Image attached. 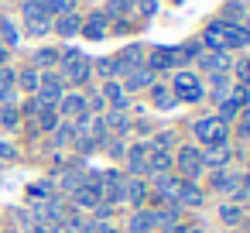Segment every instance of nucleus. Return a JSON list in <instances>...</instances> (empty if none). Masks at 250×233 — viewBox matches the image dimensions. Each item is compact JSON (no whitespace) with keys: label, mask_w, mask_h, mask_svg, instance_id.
Instances as JSON below:
<instances>
[{"label":"nucleus","mask_w":250,"mask_h":233,"mask_svg":"<svg viewBox=\"0 0 250 233\" xmlns=\"http://www.w3.org/2000/svg\"><path fill=\"white\" fill-rule=\"evenodd\" d=\"M192 130H195V137H199L202 144H209V148L226 144V137H229V124L219 120V117H206V120H199Z\"/></svg>","instance_id":"1"},{"label":"nucleus","mask_w":250,"mask_h":233,"mask_svg":"<svg viewBox=\"0 0 250 233\" xmlns=\"http://www.w3.org/2000/svg\"><path fill=\"white\" fill-rule=\"evenodd\" d=\"M175 100H188V103H195V100H202V83H199V76H192V72H178L175 76Z\"/></svg>","instance_id":"2"},{"label":"nucleus","mask_w":250,"mask_h":233,"mask_svg":"<svg viewBox=\"0 0 250 233\" xmlns=\"http://www.w3.org/2000/svg\"><path fill=\"white\" fill-rule=\"evenodd\" d=\"M62 72H65L69 83H86V76H89V59H83L79 52L69 48V52H65V69H62Z\"/></svg>","instance_id":"3"},{"label":"nucleus","mask_w":250,"mask_h":233,"mask_svg":"<svg viewBox=\"0 0 250 233\" xmlns=\"http://www.w3.org/2000/svg\"><path fill=\"white\" fill-rule=\"evenodd\" d=\"M175 161H178V168H182L188 178H195V175L202 171V151H199V148H178Z\"/></svg>","instance_id":"4"},{"label":"nucleus","mask_w":250,"mask_h":233,"mask_svg":"<svg viewBox=\"0 0 250 233\" xmlns=\"http://www.w3.org/2000/svg\"><path fill=\"white\" fill-rule=\"evenodd\" d=\"M72 199H76L79 209H96V206L103 202V185H100V182H93V185H79V189L72 192Z\"/></svg>","instance_id":"5"},{"label":"nucleus","mask_w":250,"mask_h":233,"mask_svg":"<svg viewBox=\"0 0 250 233\" xmlns=\"http://www.w3.org/2000/svg\"><path fill=\"white\" fill-rule=\"evenodd\" d=\"M147 151H151V144L147 141H141V144H134L130 151H127V165H130V175H144L147 171Z\"/></svg>","instance_id":"6"},{"label":"nucleus","mask_w":250,"mask_h":233,"mask_svg":"<svg viewBox=\"0 0 250 233\" xmlns=\"http://www.w3.org/2000/svg\"><path fill=\"white\" fill-rule=\"evenodd\" d=\"M182 185H185V178H178V175H158V182H154L158 195H161V199H171V202H178Z\"/></svg>","instance_id":"7"},{"label":"nucleus","mask_w":250,"mask_h":233,"mask_svg":"<svg viewBox=\"0 0 250 233\" xmlns=\"http://www.w3.org/2000/svg\"><path fill=\"white\" fill-rule=\"evenodd\" d=\"M59 96H62L59 76H45V83L38 86V103H42V106H52V103H59Z\"/></svg>","instance_id":"8"},{"label":"nucleus","mask_w":250,"mask_h":233,"mask_svg":"<svg viewBox=\"0 0 250 233\" xmlns=\"http://www.w3.org/2000/svg\"><path fill=\"white\" fill-rule=\"evenodd\" d=\"M229 158H233V151L226 148V144H216V148H209L206 154H202V168H223V165H229Z\"/></svg>","instance_id":"9"},{"label":"nucleus","mask_w":250,"mask_h":233,"mask_svg":"<svg viewBox=\"0 0 250 233\" xmlns=\"http://www.w3.org/2000/svg\"><path fill=\"white\" fill-rule=\"evenodd\" d=\"M202 202H206L202 189H199L195 182H185V185H182V195H178V206H185V209H202Z\"/></svg>","instance_id":"10"},{"label":"nucleus","mask_w":250,"mask_h":233,"mask_svg":"<svg viewBox=\"0 0 250 233\" xmlns=\"http://www.w3.org/2000/svg\"><path fill=\"white\" fill-rule=\"evenodd\" d=\"M124 195H127L134 206H144V199H147V182H144V178H137V175H134V178H127V182H124Z\"/></svg>","instance_id":"11"},{"label":"nucleus","mask_w":250,"mask_h":233,"mask_svg":"<svg viewBox=\"0 0 250 233\" xmlns=\"http://www.w3.org/2000/svg\"><path fill=\"white\" fill-rule=\"evenodd\" d=\"M171 168V151H147V171H154V175H165Z\"/></svg>","instance_id":"12"},{"label":"nucleus","mask_w":250,"mask_h":233,"mask_svg":"<svg viewBox=\"0 0 250 233\" xmlns=\"http://www.w3.org/2000/svg\"><path fill=\"white\" fill-rule=\"evenodd\" d=\"M158 223H154V212L151 209H137L134 216H130V233H151Z\"/></svg>","instance_id":"13"},{"label":"nucleus","mask_w":250,"mask_h":233,"mask_svg":"<svg viewBox=\"0 0 250 233\" xmlns=\"http://www.w3.org/2000/svg\"><path fill=\"white\" fill-rule=\"evenodd\" d=\"M59 103H62V113H65V117H83V113H86V106H89V103H86V96H79V93L62 96Z\"/></svg>","instance_id":"14"},{"label":"nucleus","mask_w":250,"mask_h":233,"mask_svg":"<svg viewBox=\"0 0 250 233\" xmlns=\"http://www.w3.org/2000/svg\"><path fill=\"white\" fill-rule=\"evenodd\" d=\"M250 42V35L243 31V28H233V24H223V45H229V48H243Z\"/></svg>","instance_id":"15"},{"label":"nucleus","mask_w":250,"mask_h":233,"mask_svg":"<svg viewBox=\"0 0 250 233\" xmlns=\"http://www.w3.org/2000/svg\"><path fill=\"white\" fill-rule=\"evenodd\" d=\"M35 124H38L42 130H55V127H59V113H55L52 106H42V110L35 113Z\"/></svg>","instance_id":"16"},{"label":"nucleus","mask_w":250,"mask_h":233,"mask_svg":"<svg viewBox=\"0 0 250 233\" xmlns=\"http://www.w3.org/2000/svg\"><path fill=\"white\" fill-rule=\"evenodd\" d=\"M212 189L216 192H240L236 189V175H229V171H216L212 175Z\"/></svg>","instance_id":"17"},{"label":"nucleus","mask_w":250,"mask_h":233,"mask_svg":"<svg viewBox=\"0 0 250 233\" xmlns=\"http://www.w3.org/2000/svg\"><path fill=\"white\" fill-rule=\"evenodd\" d=\"M103 124H106V130H113V134H117V137H120V134H127V130H130V120H127V117H124V110H120V113H110V117H106V120H103Z\"/></svg>","instance_id":"18"},{"label":"nucleus","mask_w":250,"mask_h":233,"mask_svg":"<svg viewBox=\"0 0 250 233\" xmlns=\"http://www.w3.org/2000/svg\"><path fill=\"white\" fill-rule=\"evenodd\" d=\"M18 120H21V113H18V106L14 103H4V106H0V127H18Z\"/></svg>","instance_id":"19"},{"label":"nucleus","mask_w":250,"mask_h":233,"mask_svg":"<svg viewBox=\"0 0 250 233\" xmlns=\"http://www.w3.org/2000/svg\"><path fill=\"white\" fill-rule=\"evenodd\" d=\"M65 233H96V223L93 219H65Z\"/></svg>","instance_id":"20"},{"label":"nucleus","mask_w":250,"mask_h":233,"mask_svg":"<svg viewBox=\"0 0 250 233\" xmlns=\"http://www.w3.org/2000/svg\"><path fill=\"white\" fill-rule=\"evenodd\" d=\"M103 93H106V100H110V103H113L117 110H124V106H127V100H124V89H120L117 83H110V86H106Z\"/></svg>","instance_id":"21"},{"label":"nucleus","mask_w":250,"mask_h":233,"mask_svg":"<svg viewBox=\"0 0 250 233\" xmlns=\"http://www.w3.org/2000/svg\"><path fill=\"white\" fill-rule=\"evenodd\" d=\"M219 219L233 226V223H240V219H243V212H240V206H219Z\"/></svg>","instance_id":"22"},{"label":"nucleus","mask_w":250,"mask_h":233,"mask_svg":"<svg viewBox=\"0 0 250 233\" xmlns=\"http://www.w3.org/2000/svg\"><path fill=\"white\" fill-rule=\"evenodd\" d=\"M206 45H212V48H223V24H212V28L206 31Z\"/></svg>","instance_id":"23"},{"label":"nucleus","mask_w":250,"mask_h":233,"mask_svg":"<svg viewBox=\"0 0 250 233\" xmlns=\"http://www.w3.org/2000/svg\"><path fill=\"white\" fill-rule=\"evenodd\" d=\"M171 62H175V55L161 48V52H154V59H151V69H168Z\"/></svg>","instance_id":"24"},{"label":"nucleus","mask_w":250,"mask_h":233,"mask_svg":"<svg viewBox=\"0 0 250 233\" xmlns=\"http://www.w3.org/2000/svg\"><path fill=\"white\" fill-rule=\"evenodd\" d=\"M21 86H24L28 93H38V86H42L38 72H21Z\"/></svg>","instance_id":"25"},{"label":"nucleus","mask_w":250,"mask_h":233,"mask_svg":"<svg viewBox=\"0 0 250 233\" xmlns=\"http://www.w3.org/2000/svg\"><path fill=\"white\" fill-rule=\"evenodd\" d=\"M236 110H240V103H236V100H223V106H219V120H233V117H236Z\"/></svg>","instance_id":"26"},{"label":"nucleus","mask_w":250,"mask_h":233,"mask_svg":"<svg viewBox=\"0 0 250 233\" xmlns=\"http://www.w3.org/2000/svg\"><path fill=\"white\" fill-rule=\"evenodd\" d=\"M79 185H83V175H79V171H69V175H62V189H65V192H76Z\"/></svg>","instance_id":"27"},{"label":"nucleus","mask_w":250,"mask_h":233,"mask_svg":"<svg viewBox=\"0 0 250 233\" xmlns=\"http://www.w3.org/2000/svg\"><path fill=\"white\" fill-rule=\"evenodd\" d=\"M127 86H130V89H144V86H151V72H134Z\"/></svg>","instance_id":"28"},{"label":"nucleus","mask_w":250,"mask_h":233,"mask_svg":"<svg viewBox=\"0 0 250 233\" xmlns=\"http://www.w3.org/2000/svg\"><path fill=\"white\" fill-rule=\"evenodd\" d=\"M72 137H76V127H72V124L55 127V141H59V144H65V141H72Z\"/></svg>","instance_id":"29"},{"label":"nucleus","mask_w":250,"mask_h":233,"mask_svg":"<svg viewBox=\"0 0 250 233\" xmlns=\"http://www.w3.org/2000/svg\"><path fill=\"white\" fill-rule=\"evenodd\" d=\"M171 144H175V134H158V137L151 141V148H154V151H168Z\"/></svg>","instance_id":"30"},{"label":"nucleus","mask_w":250,"mask_h":233,"mask_svg":"<svg viewBox=\"0 0 250 233\" xmlns=\"http://www.w3.org/2000/svg\"><path fill=\"white\" fill-rule=\"evenodd\" d=\"M202 65H206V69H223V65H229V59H226V55H206Z\"/></svg>","instance_id":"31"},{"label":"nucleus","mask_w":250,"mask_h":233,"mask_svg":"<svg viewBox=\"0 0 250 233\" xmlns=\"http://www.w3.org/2000/svg\"><path fill=\"white\" fill-rule=\"evenodd\" d=\"M86 35H89V38H103V21H100V18H93V21L86 24Z\"/></svg>","instance_id":"32"},{"label":"nucleus","mask_w":250,"mask_h":233,"mask_svg":"<svg viewBox=\"0 0 250 233\" xmlns=\"http://www.w3.org/2000/svg\"><path fill=\"white\" fill-rule=\"evenodd\" d=\"M154 103H158V106H161V110H168V106H171V103H175V100H171V96H168V89H154Z\"/></svg>","instance_id":"33"},{"label":"nucleus","mask_w":250,"mask_h":233,"mask_svg":"<svg viewBox=\"0 0 250 233\" xmlns=\"http://www.w3.org/2000/svg\"><path fill=\"white\" fill-rule=\"evenodd\" d=\"M76 28H79V21H76V18H62V21H59V31H62V35H72Z\"/></svg>","instance_id":"34"},{"label":"nucleus","mask_w":250,"mask_h":233,"mask_svg":"<svg viewBox=\"0 0 250 233\" xmlns=\"http://www.w3.org/2000/svg\"><path fill=\"white\" fill-rule=\"evenodd\" d=\"M110 154H113V158H124V154H127V148H124V141H120V137L110 144Z\"/></svg>","instance_id":"35"},{"label":"nucleus","mask_w":250,"mask_h":233,"mask_svg":"<svg viewBox=\"0 0 250 233\" xmlns=\"http://www.w3.org/2000/svg\"><path fill=\"white\" fill-rule=\"evenodd\" d=\"M110 212H113V206H110V202H100V206H96V216H100V219H106Z\"/></svg>","instance_id":"36"},{"label":"nucleus","mask_w":250,"mask_h":233,"mask_svg":"<svg viewBox=\"0 0 250 233\" xmlns=\"http://www.w3.org/2000/svg\"><path fill=\"white\" fill-rule=\"evenodd\" d=\"M113 69H117V65H113L110 59H103V62H100V72H103V76H113Z\"/></svg>","instance_id":"37"},{"label":"nucleus","mask_w":250,"mask_h":233,"mask_svg":"<svg viewBox=\"0 0 250 233\" xmlns=\"http://www.w3.org/2000/svg\"><path fill=\"white\" fill-rule=\"evenodd\" d=\"M0 158H14V148H11V144H4V141H0Z\"/></svg>","instance_id":"38"},{"label":"nucleus","mask_w":250,"mask_h":233,"mask_svg":"<svg viewBox=\"0 0 250 233\" xmlns=\"http://www.w3.org/2000/svg\"><path fill=\"white\" fill-rule=\"evenodd\" d=\"M161 233H185V226H178V223H171V226H165Z\"/></svg>","instance_id":"39"},{"label":"nucleus","mask_w":250,"mask_h":233,"mask_svg":"<svg viewBox=\"0 0 250 233\" xmlns=\"http://www.w3.org/2000/svg\"><path fill=\"white\" fill-rule=\"evenodd\" d=\"M96 233H117L113 226H96Z\"/></svg>","instance_id":"40"},{"label":"nucleus","mask_w":250,"mask_h":233,"mask_svg":"<svg viewBox=\"0 0 250 233\" xmlns=\"http://www.w3.org/2000/svg\"><path fill=\"white\" fill-rule=\"evenodd\" d=\"M243 79L250 83V62H243Z\"/></svg>","instance_id":"41"},{"label":"nucleus","mask_w":250,"mask_h":233,"mask_svg":"<svg viewBox=\"0 0 250 233\" xmlns=\"http://www.w3.org/2000/svg\"><path fill=\"white\" fill-rule=\"evenodd\" d=\"M185 233H202V230L199 226H185Z\"/></svg>","instance_id":"42"}]
</instances>
